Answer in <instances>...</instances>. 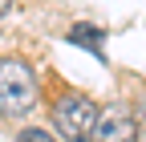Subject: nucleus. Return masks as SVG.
Returning <instances> with one entry per match:
<instances>
[{"mask_svg":"<svg viewBox=\"0 0 146 142\" xmlns=\"http://www.w3.org/2000/svg\"><path fill=\"white\" fill-rule=\"evenodd\" d=\"M36 102V77L29 61L0 57V114H29Z\"/></svg>","mask_w":146,"mask_h":142,"instance_id":"f257e3e1","label":"nucleus"},{"mask_svg":"<svg viewBox=\"0 0 146 142\" xmlns=\"http://www.w3.org/2000/svg\"><path fill=\"white\" fill-rule=\"evenodd\" d=\"M98 118H102V110L85 94H65L53 106V126L65 142H89L98 134Z\"/></svg>","mask_w":146,"mask_h":142,"instance_id":"f03ea898","label":"nucleus"},{"mask_svg":"<svg viewBox=\"0 0 146 142\" xmlns=\"http://www.w3.org/2000/svg\"><path fill=\"white\" fill-rule=\"evenodd\" d=\"M98 142H138V122L130 118V110H122V106H110L102 110L98 118Z\"/></svg>","mask_w":146,"mask_h":142,"instance_id":"7ed1b4c3","label":"nucleus"},{"mask_svg":"<svg viewBox=\"0 0 146 142\" xmlns=\"http://www.w3.org/2000/svg\"><path fill=\"white\" fill-rule=\"evenodd\" d=\"M69 41H73V45H85L94 57H106V49H102V29H94V25H73V29H69Z\"/></svg>","mask_w":146,"mask_h":142,"instance_id":"20e7f679","label":"nucleus"},{"mask_svg":"<svg viewBox=\"0 0 146 142\" xmlns=\"http://www.w3.org/2000/svg\"><path fill=\"white\" fill-rule=\"evenodd\" d=\"M16 142H53V134H49V130L29 126V130H21V134H16Z\"/></svg>","mask_w":146,"mask_h":142,"instance_id":"39448f33","label":"nucleus"},{"mask_svg":"<svg viewBox=\"0 0 146 142\" xmlns=\"http://www.w3.org/2000/svg\"><path fill=\"white\" fill-rule=\"evenodd\" d=\"M138 118H142V126H146V94H142V102H138Z\"/></svg>","mask_w":146,"mask_h":142,"instance_id":"423d86ee","label":"nucleus"}]
</instances>
